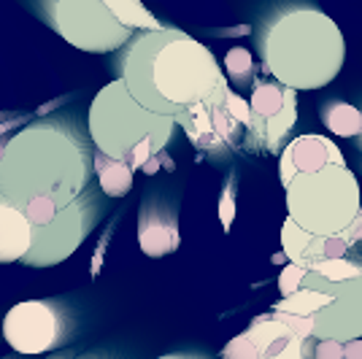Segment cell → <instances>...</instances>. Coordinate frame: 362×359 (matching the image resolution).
<instances>
[{
    "label": "cell",
    "instance_id": "cell-25",
    "mask_svg": "<svg viewBox=\"0 0 362 359\" xmlns=\"http://www.w3.org/2000/svg\"><path fill=\"white\" fill-rule=\"evenodd\" d=\"M222 357L225 359H259V354H257V346L252 343V338H249L246 332H241L238 338H233V341L222 348Z\"/></svg>",
    "mask_w": 362,
    "mask_h": 359
},
{
    "label": "cell",
    "instance_id": "cell-21",
    "mask_svg": "<svg viewBox=\"0 0 362 359\" xmlns=\"http://www.w3.org/2000/svg\"><path fill=\"white\" fill-rule=\"evenodd\" d=\"M311 273H317L327 281H346V278H357L362 276V265L349 262L346 257H332V259H322L317 265H311Z\"/></svg>",
    "mask_w": 362,
    "mask_h": 359
},
{
    "label": "cell",
    "instance_id": "cell-9",
    "mask_svg": "<svg viewBox=\"0 0 362 359\" xmlns=\"http://www.w3.org/2000/svg\"><path fill=\"white\" fill-rule=\"evenodd\" d=\"M303 284H319L332 295V300L314 314V338L341 341L362 338V276L346 281H327L317 273H305Z\"/></svg>",
    "mask_w": 362,
    "mask_h": 359
},
{
    "label": "cell",
    "instance_id": "cell-32",
    "mask_svg": "<svg viewBox=\"0 0 362 359\" xmlns=\"http://www.w3.org/2000/svg\"><path fill=\"white\" fill-rule=\"evenodd\" d=\"M157 170H160V154H154L149 163L144 165V173H149V176L151 173H157Z\"/></svg>",
    "mask_w": 362,
    "mask_h": 359
},
{
    "label": "cell",
    "instance_id": "cell-11",
    "mask_svg": "<svg viewBox=\"0 0 362 359\" xmlns=\"http://www.w3.org/2000/svg\"><path fill=\"white\" fill-rule=\"evenodd\" d=\"M227 90L216 92L209 100H200V103L184 108L176 117V122L184 127V133L189 135V141L195 143L197 149H216V146L233 143L238 130L243 127L227 108Z\"/></svg>",
    "mask_w": 362,
    "mask_h": 359
},
{
    "label": "cell",
    "instance_id": "cell-3",
    "mask_svg": "<svg viewBox=\"0 0 362 359\" xmlns=\"http://www.w3.org/2000/svg\"><path fill=\"white\" fill-rule=\"evenodd\" d=\"M265 71L295 90H322L344 71L341 28L317 8H295L273 19L262 38Z\"/></svg>",
    "mask_w": 362,
    "mask_h": 359
},
{
    "label": "cell",
    "instance_id": "cell-15",
    "mask_svg": "<svg viewBox=\"0 0 362 359\" xmlns=\"http://www.w3.org/2000/svg\"><path fill=\"white\" fill-rule=\"evenodd\" d=\"M138 246L146 257H165L179 249V222L176 213L165 208H151L149 200L141 208Z\"/></svg>",
    "mask_w": 362,
    "mask_h": 359
},
{
    "label": "cell",
    "instance_id": "cell-29",
    "mask_svg": "<svg viewBox=\"0 0 362 359\" xmlns=\"http://www.w3.org/2000/svg\"><path fill=\"white\" fill-rule=\"evenodd\" d=\"M317 359H344V343L341 341H319V346L314 348Z\"/></svg>",
    "mask_w": 362,
    "mask_h": 359
},
{
    "label": "cell",
    "instance_id": "cell-26",
    "mask_svg": "<svg viewBox=\"0 0 362 359\" xmlns=\"http://www.w3.org/2000/svg\"><path fill=\"white\" fill-rule=\"evenodd\" d=\"M276 319H281L287 327H292L303 341L314 338V316H303V314H289V311H273Z\"/></svg>",
    "mask_w": 362,
    "mask_h": 359
},
{
    "label": "cell",
    "instance_id": "cell-31",
    "mask_svg": "<svg viewBox=\"0 0 362 359\" xmlns=\"http://www.w3.org/2000/svg\"><path fill=\"white\" fill-rule=\"evenodd\" d=\"M344 359H362V338H351L344 343Z\"/></svg>",
    "mask_w": 362,
    "mask_h": 359
},
{
    "label": "cell",
    "instance_id": "cell-20",
    "mask_svg": "<svg viewBox=\"0 0 362 359\" xmlns=\"http://www.w3.org/2000/svg\"><path fill=\"white\" fill-rule=\"evenodd\" d=\"M108 6L114 8V14L119 16L122 25H127L130 30H160L165 25H160L154 16L146 11V6L141 0H108Z\"/></svg>",
    "mask_w": 362,
    "mask_h": 359
},
{
    "label": "cell",
    "instance_id": "cell-24",
    "mask_svg": "<svg viewBox=\"0 0 362 359\" xmlns=\"http://www.w3.org/2000/svg\"><path fill=\"white\" fill-rule=\"evenodd\" d=\"M305 273H308V268H303L298 262H289L287 268L279 273V292H281V295L298 292L303 286V281H305Z\"/></svg>",
    "mask_w": 362,
    "mask_h": 359
},
{
    "label": "cell",
    "instance_id": "cell-23",
    "mask_svg": "<svg viewBox=\"0 0 362 359\" xmlns=\"http://www.w3.org/2000/svg\"><path fill=\"white\" fill-rule=\"evenodd\" d=\"M22 211L28 213V219H30L35 227H44V225H49L57 213H60V206H57L52 197H33L30 203H28Z\"/></svg>",
    "mask_w": 362,
    "mask_h": 359
},
{
    "label": "cell",
    "instance_id": "cell-17",
    "mask_svg": "<svg viewBox=\"0 0 362 359\" xmlns=\"http://www.w3.org/2000/svg\"><path fill=\"white\" fill-rule=\"evenodd\" d=\"M133 167L117 160V157H108L103 151L95 149V176H98V187L106 197H124L133 189Z\"/></svg>",
    "mask_w": 362,
    "mask_h": 359
},
{
    "label": "cell",
    "instance_id": "cell-22",
    "mask_svg": "<svg viewBox=\"0 0 362 359\" xmlns=\"http://www.w3.org/2000/svg\"><path fill=\"white\" fill-rule=\"evenodd\" d=\"M225 71H227L230 78H235V81L246 84V81H249V76L255 73L252 52H249V49H243V46H233L225 57Z\"/></svg>",
    "mask_w": 362,
    "mask_h": 359
},
{
    "label": "cell",
    "instance_id": "cell-27",
    "mask_svg": "<svg viewBox=\"0 0 362 359\" xmlns=\"http://www.w3.org/2000/svg\"><path fill=\"white\" fill-rule=\"evenodd\" d=\"M225 103H227V108H230V114L241 122L243 127H249V124H252V105H249V100H243L241 95H235V92L227 90Z\"/></svg>",
    "mask_w": 362,
    "mask_h": 359
},
{
    "label": "cell",
    "instance_id": "cell-12",
    "mask_svg": "<svg viewBox=\"0 0 362 359\" xmlns=\"http://www.w3.org/2000/svg\"><path fill=\"white\" fill-rule=\"evenodd\" d=\"M281 249L289 257V262H298L303 268H311L322 259L332 257H346L351 249V240L344 233H332V235H314L305 227H300L292 216L281 227Z\"/></svg>",
    "mask_w": 362,
    "mask_h": 359
},
{
    "label": "cell",
    "instance_id": "cell-14",
    "mask_svg": "<svg viewBox=\"0 0 362 359\" xmlns=\"http://www.w3.org/2000/svg\"><path fill=\"white\" fill-rule=\"evenodd\" d=\"M246 335L257 346L259 359H300L305 354V341L281 319H276V314L257 316Z\"/></svg>",
    "mask_w": 362,
    "mask_h": 359
},
{
    "label": "cell",
    "instance_id": "cell-30",
    "mask_svg": "<svg viewBox=\"0 0 362 359\" xmlns=\"http://www.w3.org/2000/svg\"><path fill=\"white\" fill-rule=\"evenodd\" d=\"M341 233L351 240V246H354V243H360V240H362V208H360V213L351 219V225H349L346 230H341Z\"/></svg>",
    "mask_w": 362,
    "mask_h": 359
},
{
    "label": "cell",
    "instance_id": "cell-5",
    "mask_svg": "<svg viewBox=\"0 0 362 359\" xmlns=\"http://www.w3.org/2000/svg\"><path fill=\"white\" fill-rule=\"evenodd\" d=\"M284 189L289 216L314 235L346 230L362 208L360 181L346 163H327L319 170L298 173Z\"/></svg>",
    "mask_w": 362,
    "mask_h": 359
},
{
    "label": "cell",
    "instance_id": "cell-4",
    "mask_svg": "<svg viewBox=\"0 0 362 359\" xmlns=\"http://www.w3.org/2000/svg\"><path fill=\"white\" fill-rule=\"evenodd\" d=\"M87 122L95 149L124 163L146 138H154L165 149L179 124L176 117L157 114L138 103L122 76L95 95Z\"/></svg>",
    "mask_w": 362,
    "mask_h": 359
},
{
    "label": "cell",
    "instance_id": "cell-1",
    "mask_svg": "<svg viewBox=\"0 0 362 359\" xmlns=\"http://www.w3.org/2000/svg\"><path fill=\"white\" fill-rule=\"evenodd\" d=\"M122 78L138 103L170 117L227 90L211 49L176 28L144 30L130 38L122 54Z\"/></svg>",
    "mask_w": 362,
    "mask_h": 359
},
{
    "label": "cell",
    "instance_id": "cell-7",
    "mask_svg": "<svg viewBox=\"0 0 362 359\" xmlns=\"http://www.w3.org/2000/svg\"><path fill=\"white\" fill-rule=\"evenodd\" d=\"M100 213H103V203L84 189L74 203L60 208V213L49 225L35 227L33 249L25 254L22 262L33 268L60 265L62 259H68L84 243L95 222L100 219Z\"/></svg>",
    "mask_w": 362,
    "mask_h": 359
},
{
    "label": "cell",
    "instance_id": "cell-8",
    "mask_svg": "<svg viewBox=\"0 0 362 359\" xmlns=\"http://www.w3.org/2000/svg\"><path fill=\"white\" fill-rule=\"evenodd\" d=\"M68 324L54 302L25 300L3 319V338L19 354H44L65 343Z\"/></svg>",
    "mask_w": 362,
    "mask_h": 359
},
{
    "label": "cell",
    "instance_id": "cell-18",
    "mask_svg": "<svg viewBox=\"0 0 362 359\" xmlns=\"http://www.w3.org/2000/svg\"><path fill=\"white\" fill-rule=\"evenodd\" d=\"M332 300V295L319 284H303L298 292L284 295L273 305V311H289V314H303V316H314L319 308H325Z\"/></svg>",
    "mask_w": 362,
    "mask_h": 359
},
{
    "label": "cell",
    "instance_id": "cell-28",
    "mask_svg": "<svg viewBox=\"0 0 362 359\" xmlns=\"http://www.w3.org/2000/svg\"><path fill=\"white\" fill-rule=\"evenodd\" d=\"M233 216H235V197H233V187H227L225 192H222V200H219V219H222L225 230H230Z\"/></svg>",
    "mask_w": 362,
    "mask_h": 359
},
{
    "label": "cell",
    "instance_id": "cell-10",
    "mask_svg": "<svg viewBox=\"0 0 362 359\" xmlns=\"http://www.w3.org/2000/svg\"><path fill=\"white\" fill-rule=\"evenodd\" d=\"M252 124L249 130L276 151L298 122V90L281 81H259L249 98Z\"/></svg>",
    "mask_w": 362,
    "mask_h": 359
},
{
    "label": "cell",
    "instance_id": "cell-33",
    "mask_svg": "<svg viewBox=\"0 0 362 359\" xmlns=\"http://www.w3.org/2000/svg\"><path fill=\"white\" fill-rule=\"evenodd\" d=\"M0 200H6V195H3V189H0Z\"/></svg>",
    "mask_w": 362,
    "mask_h": 359
},
{
    "label": "cell",
    "instance_id": "cell-16",
    "mask_svg": "<svg viewBox=\"0 0 362 359\" xmlns=\"http://www.w3.org/2000/svg\"><path fill=\"white\" fill-rule=\"evenodd\" d=\"M35 240V225L11 200H0V262L25 259Z\"/></svg>",
    "mask_w": 362,
    "mask_h": 359
},
{
    "label": "cell",
    "instance_id": "cell-2",
    "mask_svg": "<svg viewBox=\"0 0 362 359\" xmlns=\"http://www.w3.org/2000/svg\"><path fill=\"white\" fill-rule=\"evenodd\" d=\"M95 154L84 133L68 119H41L8 138L0 160V189L25 208L33 197H52L60 208L90 184Z\"/></svg>",
    "mask_w": 362,
    "mask_h": 359
},
{
    "label": "cell",
    "instance_id": "cell-19",
    "mask_svg": "<svg viewBox=\"0 0 362 359\" xmlns=\"http://www.w3.org/2000/svg\"><path fill=\"white\" fill-rule=\"evenodd\" d=\"M322 122H325V127H327L332 135H338V138L362 135V111L349 103H341V100L327 103L322 108Z\"/></svg>",
    "mask_w": 362,
    "mask_h": 359
},
{
    "label": "cell",
    "instance_id": "cell-6",
    "mask_svg": "<svg viewBox=\"0 0 362 359\" xmlns=\"http://www.w3.org/2000/svg\"><path fill=\"white\" fill-rule=\"evenodd\" d=\"M49 22L68 44L92 54L117 52L136 35L122 25L108 0H52Z\"/></svg>",
    "mask_w": 362,
    "mask_h": 359
},
{
    "label": "cell",
    "instance_id": "cell-13",
    "mask_svg": "<svg viewBox=\"0 0 362 359\" xmlns=\"http://www.w3.org/2000/svg\"><path fill=\"white\" fill-rule=\"evenodd\" d=\"M327 163H344V154L338 149V143H332L327 135H298L281 151L279 179L287 187L298 173L319 170L322 165Z\"/></svg>",
    "mask_w": 362,
    "mask_h": 359
}]
</instances>
